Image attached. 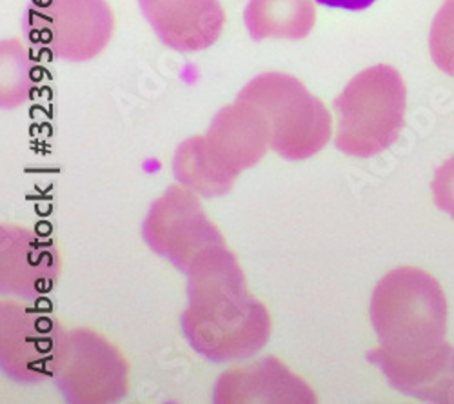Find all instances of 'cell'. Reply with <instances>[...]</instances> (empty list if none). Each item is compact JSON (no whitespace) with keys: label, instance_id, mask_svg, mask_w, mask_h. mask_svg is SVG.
Here are the masks:
<instances>
[{"label":"cell","instance_id":"obj_1","mask_svg":"<svg viewBox=\"0 0 454 404\" xmlns=\"http://www.w3.org/2000/svg\"><path fill=\"white\" fill-rule=\"evenodd\" d=\"M192 305L182 315L187 339L200 353L227 360L253 353L270 337V315L246 289L235 255L220 246L189 270Z\"/></svg>","mask_w":454,"mask_h":404},{"label":"cell","instance_id":"obj_2","mask_svg":"<svg viewBox=\"0 0 454 404\" xmlns=\"http://www.w3.org/2000/svg\"><path fill=\"white\" fill-rule=\"evenodd\" d=\"M371 321L380 341L371 359L382 370L427 359L447 345L445 293L420 268L402 266L378 282L371 299Z\"/></svg>","mask_w":454,"mask_h":404},{"label":"cell","instance_id":"obj_3","mask_svg":"<svg viewBox=\"0 0 454 404\" xmlns=\"http://www.w3.org/2000/svg\"><path fill=\"white\" fill-rule=\"evenodd\" d=\"M405 107V83L393 66L364 69L334 100L336 148L353 157L387 150L400 137Z\"/></svg>","mask_w":454,"mask_h":404},{"label":"cell","instance_id":"obj_4","mask_svg":"<svg viewBox=\"0 0 454 404\" xmlns=\"http://www.w3.org/2000/svg\"><path fill=\"white\" fill-rule=\"evenodd\" d=\"M239 100L262 109L270 121L271 146L286 159H308L329 142L327 107L287 73H263L240 91Z\"/></svg>","mask_w":454,"mask_h":404},{"label":"cell","instance_id":"obj_5","mask_svg":"<svg viewBox=\"0 0 454 404\" xmlns=\"http://www.w3.org/2000/svg\"><path fill=\"white\" fill-rule=\"evenodd\" d=\"M31 39L66 60H90L111 41L115 17L106 0H39L26 12Z\"/></svg>","mask_w":454,"mask_h":404},{"label":"cell","instance_id":"obj_6","mask_svg":"<svg viewBox=\"0 0 454 404\" xmlns=\"http://www.w3.org/2000/svg\"><path fill=\"white\" fill-rule=\"evenodd\" d=\"M67 357V334L53 315L17 303L3 305V364L10 376L24 381L51 377Z\"/></svg>","mask_w":454,"mask_h":404},{"label":"cell","instance_id":"obj_7","mask_svg":"<svg viewBox=\"0 0 454 404\" xmlns=\"http://www.w3.org/2000/svg\"><path fill=\"white\" fill-rule=\"evenodd\" d=\"M145 239L178 268L189 272L223 241L189 190L171 188L151 210Z\"/></svg>","mask_w":454,"mask_h":404},{"label":"cell","instance_id":"obj_8","mask_svg":"<svg viewBox=\"0 0 454 404\" xmlns=\"http://www.w3.org/2000/svg\"><path fill=\"white\" fill-rule=\"evenodd\" d=\"M216 166L233 182L239 173L256 164L271 144V128L260 107L246 100L225 106L202 135Z\"/></svg>","mask_w":454,"mask_h":404},{"label":"cell","instance_id":"obj_9","mask_svg":"<svg viewBox=\"0 0 454 404\" xmlns=\"http://www.w3.org/2000/svg\"><path fill=\"white\" fill-rule=\"evenodd\" d=\"M138 4L162 43L178 51L213 46L225 24L220 0H138Z\"/></svg>","mask_w":454,"mask_h":404},{"label":"cell","instance_id":"obj_10","mask_svg":"<svg viewBox=\"0 0 454 404\" xmlns=\"http://www.w3.org/2000/svg\"><path fill=\"white\" fill-rule=\"evenodd\" d=\"M59 277V253L53 242L36 234L3 228V288L33 299L50 291Z\"/></svg>","mask_w":454,"mask_h":404},{"label":"cell","instance_id":"obj_11","mask_svg":"<svg viewBox=\"0 0 454 404\" xmlns=\"http://www.w3.org/2000/svg\"><path fill=\"white\" fill-rule=\"evenodd\" d=\"M384 374L403 393L454 404V348L449 343L427 359L389 366L384 368Z\"/></svg>","mask_w":454,"mask_h":404},{"label":"cell","instance_id":"obj_12","mask_svg":"<svg viewBox=\"0 0 454 404\" xmlns=\"http://www.w3.org/2000/svg\"><path fill=\"white\" fill-rule=\"evenodd\" d=\"M317 22L311 0H251L246 10L249 35L263 39H304Z\"/></svg>","mask_w":454,"mask_h":404},{"label":"cell","instance_id":"obj_13","mask_svg":"<svg viewBox=\"0 0 454 404\" xmlns=\"http://www.w3.org/2000/svg\"><path fill=\"white\" fill-rule=\"evenodd\" d=\"M175 173L180 182L206 197L227 194L233 186V180L215 164L202 137L187 139L176 152Z\"/></svg>","mask_w":454,"mask_h":404},{"label":"cell","instance_id":"obj_14","mask_svg":"<svg viewBox=\"0 0 454 404\" xmlns=\"http://www.w3.org/2000/svg\"><path fill=\"white\" fill-rule=\"evenodd\" d=\"M429 50L434 64L454 77V0H445L436 13L429 35Z\"/></svg>","mask_w":454,"mask_h":404},{"label":"cell","instance_id":"obj_15","mask_svg":"<svg viewBox=\"0 0 454 404\" xmlns=\"http://www.w3.org/2000/svg\"><path fill=\"white\" fill-rule=\"evenodd\" d=\"M433 194L436 206L454 218V157L445 161L436 170L433 180Z\"/></svg>","mask_w":454,"mask_h":404},{"label":"cell","instance_id":"obj_16","mask_svg":"<svg viewBox=\"0 0 454 404\" xmlns=\"http://www.w3.org/2000/svg\"><path fill=\"white\" fill-rule=\"evenodd\" d=\"M322 6L338 8V10H348V12H362L372 6L376 0H317Z\"/></svg>","mask_w":454,"mask_h":404}]
</instances>
